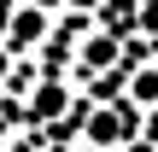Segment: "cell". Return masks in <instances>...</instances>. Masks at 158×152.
<instances>
[{
    "label": "cell",
    "mask_w": 158,
    "mask_h": 152,
    "mask_svg": "<svg viewBox=\"0 0 158 152\" xmlns=\"http://www.w3.org/2000/svg\"><path fill=\"white\" fill-rule=\"evenodd\" d=\"M129 100H135V105H152V100H158V70H135Z\"/></svg>",
    "instance_id": "2"
},
{
    "label": "cell",
    "mask_w": 158,
    "mask_h": 152,
    "mask_svg": "<svg viewBox=\"0 0 158 152\" xmlns=\"http://www.w3.org/2000/svg\"><path fill=\"white\" fill-rule=\"evenodd\" d=\"M88 135H94L100 146H106V141H123V135H129V111H100V117L88 123Z\"/></svg>",
    "instance_id": "1"
},
{
    "label": "cell",
    "mask_w": 158,
    "mask_h": 152,
    "mask_svg": "<svg viewBox=\"0 0 158 152\" xmlns=\"http://www.w3.org/2000/svg\"><path fill=\"white\" fill-rule=\"evenodd\" d=\"M41 35V12H18V23H12V41H35Z\"/></svg>",
    "instance_id": "4"
},
{
    "label": "cell",
    "mask_w": 158,
    "mask_h": 152,
    "mask_svg": "<svg viewBox=\"0 0 158 152\" xmlns=\"http://www.w3.org/2000/svg\"><path fill=\"white\" fill-rule=\"evenodd\" d=\"M147 29H158V6H147Z\"/></svg>",
    "instance_id": "5"
},
{
    "label": "cell",
    "mask_w": 158,
    "mask_h": 152,
    "mask_svg": "<svg viewBox=\"0 0 158 152\" xmlns=\"http://www.w3.org/2000/svg\"><path fill=\"white\" fill-rule=\"evenodd\" d=\"M59 105H64V88H59V82H47V88L35 94V105H29V111H35V117H53Z\"/></svg>",
    "instance_id": "3"
},
{
    "label": "cell",
    "mask_w": 158,
    "mask_h": 152,
    "mask_svg": "<svg viewBox=\"0 0 158 152\" xmlns=\"http://www.w3.org/2000/svg\"><path fill=\"white\" fill-rule=\"evenodd\" d=\"M70 6H100V0H70Z\"/></svg>",
    "instance_id": "6"
}]
</instances>
